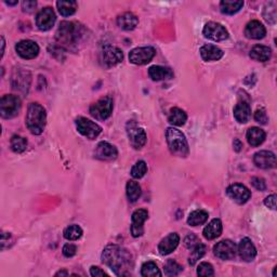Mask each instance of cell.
I'll return each mask as SVG.
<instances>
[{"mask_svg": "<svg viewBox=\"0 0 277 277\" xmlns=\"http://www.w3.org/2000/svg\"><path fill=\"white\" fill-rule=\"evenodd\" d=\"M222 222L220 219H214L204 228V237L208 240L216 239L222 234Z\"/></svg>", "mask_w": 277, "mask_h": 277, "instance_id": "cell-27", "label": "cell"}, {"mask_svg": "<svg viewBox=\"0 0 277 277\" xmlns=\"http://www.w3.org/2000/svg\"><path fill=\"white\" fill-rule=\"evenodd\" d=\"M255 120L259 123H261V125H267L269 121V117H268V114H267V111H265V110L260 109L256 111Z\"/></svg>", "mask_w": 277, "mask_h": 277, "instance_id": "cell-43", "label": "cell"}, {"mask_svg": "<svg viewBox=\"0 0 277 277\" xmlns=\"http://www.w3.org/2000/svg\"><path fill=\"white\" fill-rule=\"evenodd\" d=\"M256 166L261 169H273L276 167V156L270 151H260L253 157Z\"/></svg>", "mask_w": 277, "mask_h": 277, "instance_id": "cell-18", "label": "cell"}, {"mask_svg": "<svg viewBox=\"0 0 277 277\" xmlns=\"http://www.w3.org/2000/svg\"><path fill=\"white\" fill-rule=\"evenodd\" d=\"M5 3L7 4H10V5H14L17 3V1H5Z\"/></svg>", "mask_w": 277, "mask_h": 277, "instance_id": "cell-53", "label": "cell"}, {"mask_svg": "<svg viewBox=\"0 0 277 277\" xmlns=\"http://www.w3.org/2000/svg\"><path fill=\"white\" fill-rule=\"evenodd\" d=\"M81 236H82V228L77 224L69 225L68 227L64 229V237H65L67 240H77Z\"/></svg>", "mask_w": 277, "mask_h": 277, "instance_id": "cell-39", "label": "cell"}, {"mask_svg": "<svg viewBox=\"0 0 277 277\" xmlns=\"http://www.w3.org/2000/svg\"><path fill=\"white\" fill-rule=\"evenodd\" d=\"M94 155L100 161H114L118 156V151L114 145L110 144L109 142H100L96 152H94Z\"/></svg>", "mask_w": 277, "mask_h": 277, "instance_id": "cell-20", "label": "cell"}, {"mask_svg": "<svg viewBox=\"0 0 277 277\" xmlns=\"http://www.w3.org/2000/svg\"><path fill=\"white\" fill-rule=\"evenodd\" d=\"M22 108L21 99L13 94H7L0 100V115L2 118L10 119L17 116Z\"/></svg>", "mask_w": 277, "mask_h": 277, "instance_id": "cell-5", "label": "cell"}, {"mask_svg": "<svg viewBox=\"0 0 277 277\" xmlns=\"http://www.w3.org/2000/svg\"><path fill=\"white\" fill-rule=\"evenodd\" d=\"M263 17L270 24H275L276 17H277V11H276V2L271 1L267 3L263 10Z\"/></svg>", "mask_w": 277, "mask_h": 277, "instance_id": "cell-36", "label": "cell"}, {"mask_svg": "<svg viewBox=\"0 0 277 277\" xmlns=\"http://www.w3.org/2000/svg\"><path fill=\"white\" fill-rule=\"evenodd\" d=\"M208 212L205 210H195L190 214L187 218V224L191 226L202 225L208 220Z\"/></svg>", "mask_w": 277, "mask_h": 277, "instance_id": "cell-32", "label": "cell"}, {"mask_svg": "<svg viewBox=\"0 0 277 277\" xmlns=\"http://www.w3.org/2000/svg\"><path fill=\"white\" fill-rule=\"evenodd\" d=\"M166 138L168 147L172 155L183 158L188 155L190 147H188V143L184 133H182L178 129L170 127L166 131Z\"/></svg>", "mask_w": 277, "mask_h": 277, "instance_id": "cell-4", "label": "cell"}, {"mask_svg": "<svg viewBox=\"0 0 277 277\" xmlns=\"http://www.w3.org/2000/svg\"><path fill=\"white\" fill-rule=\"evenodd\" d=\"M149 75L154 81H162V80H166V79H170L173 77V73L171 69L168 67L159 66V65L151 66L149 69Z\"/></svg>", "mask_w": 277, "mask_h": 277, "instance_id": "cell-26", "label": "cell"}, {"mask_svg": "<svg viewBox=\"0 0 277 277\" xmlns=\"http://www.w3.org/2000/svg\"><path fill=\"white\" fill-rule=\"evenodd\" d=\"M56 7L61 15L70 16L77 10V2L72 1V0H67V1H65V0H60V1L56 2Z\"/></svg>", "mask_w": 277, "mask_h": 277, "instance_id": "cell-33", "label": "cell"}, {"mask_svg": "<svg viewBox=\"0 0 277 277\" xmlns=\"http://www.w3.org/2000/svg\"><path fill=\"white\" fill-rule=\"evenodd\" d=\"M206 253V246L204 244L198 243L195 247H193V250L190 255V258H188V263L190 265H195L197 263L198 260H200Z\"/></svg>", "mask_w": 277, "mask_h": 277, "instance_id": "cell-37", "label": "cell"}, {"mask_svg": "<svg viewBox=\"0 0 277 277\" xmlns=\"http://www.w3.org/2000/svg\"><path fill=\"white\" fill-rule=\"evenodd\" d=\"M141 274L144 277H159L162 276V272L159 271L157 264L153 261L145 262L141 268Z\"/></svg>", "mask_w": 277, "mask_h": 277, "instance_id": "cell-35", "label": "cell"}, {"mask_svg": "<svg viewBox=\"0 0 277 277\" xmlns=\"http://www.w3.org/2000/svg\"><path fill=\"white\" fill-rule=\"evenodd\" d=\"M15 50L21 57L25 60H32L35 58L39 53L38 45L32 40H21L15 46Z\"/></svg>", "mask_w": 277, "mask_h": 277, "instance_id": "cell-16", "label": "cell"}, {"mask_svg": "<svg viewBox=\"0 0 277 277\" xmlns=\"http://www.w3.org/2000/svg\"><path fill=\"white\" fill-rule=\"evenodd\" d=\"M233 146H234V150H235V151H236V152H240L241 149H243V143H241L238 139H236V140H234Z\"/></svg>", "mask_w": 277, "mask_h": 277, "instance_id": "cell-50", "label": "cell"}, {"mask_svg": "<svg viewBox=\"0 0 277 277\" xmlns=\"http://www.w3.org/2000/svg\"><path fill=\"white\" fill-rule=\"evenodd\" d=\"M156 55V50L153 47H140L129 53V61L135 65H145L150 63Z\"/></svg>", "mask_w": 277, "mask_h": 277, "instance_id": "cell-8", "label": "cell"}, {"mask_svg": "<svg viewBox=\"0 0 277 277\" xmlns=\"http://www.w3.org/2000/svg\"><path fill=\"white\" fill-rule=\"evenodd\" d=\"M199 52H200V55H202V57H203V60L207 61V62L219 61L220 58L224 55V52L214 45L203 46L202 48H200Z\"/></svg>", "mask_w": 277, "mask_h": 277, "instance_id": "cell-23", "label": "cell"}, {"mask_svg": "<svg viewBox=\"0 0 277 277\" xmlns=\"http://www.w3.org/2000/svg\"><path fill=\"white\" fill-rule=\"evenodd\" d=\"M237 251L241 260L245 262H251L257 257L256 247L248 237H245L240 240Z\"/></svg>", "mask_w": 277, "mask_h": 277, "instance_id": "cell-19", "label": "cell"}, {"mask_svg": "<svg viewBox=\"0 0 277 277\" xmlns=\"http://www.w3.org/2000/svg\"><path fill=\"white\" fill-rule=\"evenodd\" d=\"M236 245L229 239L221 240L214 247V253L219 259H222V260H231V259L236 256Z\"/></svg>", "mask_w": 277, "mask_h": 277, "instance_id": "cell-13", "label": "cell"}, {"mask_svg": "<svg viewBox=\"0 0 277 277\" xmlns=\"http://www.w3.org/2000/svg\"><path fill=\"white\" fill-rule=\"evenodd\" d=\"M127 197L131 203H135L141 197V186L135 181H129L126 186Z\"/></svg>", "mask_w": 277, "mask_h": 277, "instance_id": "cell-34", "label": "cell"}, {"mask_svg": "<svg viewBox=\"0 0 277 277\" xmlns=\"http://www.w3.org/2000/svg\"><path fill=\"white\" fill-rule=\"evenodd\" d=\"M203 34L206 38L214 41H223L228 38L226 28L217 22H208L203 29Z\"/></svg>", "mask_w": 277, "mask_h": 277, "instance_id": "cell-12", "label": "cell"}, {"mask_svg": "<svg viewBox=\"0 0 277 277\" xmlns=\"http://www.w3.org/2000/svg\"><path fill=\"white\" fill-rule=\"evenodd\" d=\"M1 43H2V50H1V56H3V53H4V38L1 37Z\"/></svg>", "mask_w": 277, "mask_h": 277, "instance_id": "cell-52", "label": "cell"}, {"mask_svg": "<svg viewBox=\"0 0 277 277\" xmlns=\"http://www.w3.org/2000/svg\"><path fill=\"white\" fill-rule=\"evenodd\" d=\"M77 252V247L73 244H66L63 247V255L66 258H72Z\"/></svg>", "mask_w": 277, "mask_h": 277, "instance_id": "cell-44", "label": "cell"}, {"mask_svg": "<svg viewBox=\"0 0 277 277\" xmlns=\"http://www.w3.org/2000/svg\"><path fill=\"white\" fill-rule=\"evenodd\" d=\"M180 243V236L176 233L169 234L168 236L165 237L158 245V251L162 256L170 255L172 251L175 250Z\"/></svg>", "mask_w": 277, "mask_h": 277, "instance_id": "cell-21", "label": "cell"}, {"mask_svg": "<svg viewBox=\"0 0 277 277\" xmlns=\"http://www.w3.org/2000/svg\"><path fill=\"white\" fill-rule=\"evenodd\" d=\"M126 130L129 138V142H130L133 149L135 150L142 149V147L145 145L146 139H147L144 129L140 128L134 120H130L127 122Z\"/></svg>", "mask_w": 277, "mask_h": 277, "instance_id": "cell-7", "label": "cell"}, {"mask_svg": "<svg viewBox=\"0 0 277 277\" xmlns=\"http://www.w3.org/2000/svg\"><path fill=\"white\" fill-rule=\"evenodd\" d=\"M147 171V166L146 163L143 161H139L137 164L134 165L131 169V175L134 179H141L143 178Z\"/></svg>", "mask_w": 277, "mask_h": 277, "instance_id": "cell-41", "label": "cell"}, {"mask_svg": "<svg viewBox=\"0 0 277 277\" xmlns=\"http://www.w3.org/2000/svg\"><path fill=\"white\" fill-rule=\"evenodd\" d=\"M90 274L91 276L93 277H98V276H108V274H106L104 271H102L100 268L98 267H91L90 269Z\"/></svg>", "mask_w": 277, "mask_h": 277, "instance_id": "cell-49", "label": "cell"}, {"mask_svg": "<svg viewBox=\"0 0 277 277\" xmlns=\"http://www.w3.org/2000/svg\"><path fill=\"white\" fill-rule=\"evenodd\" d=\"M117 24L123 31H132L139 24L138 16L131 12H125L118 16Z\"/></svg>", "mask_w": 277, "mask_h": 277, "instance_id": "cell-24", "label": "cell"}, {"mask_svg": "<svg viewBox=\"0 0 277 277\" xmlns=\"http://www.w3.org/2000/svg\"><path fill=\"white\" fill-rule=\"evenodd\" d=\"M245 35L249 39H262L267 35V29L263 26L262 23L259 21H251L246 25Z\"/></svg>", "mask_w": 277, "mask_h": 277, "instance_id": "cell-22", "label": "cell"}, {"mask_svg": "<svg viewBox=\"0 0 277 277\" xmlns=\"http://www.w3.org/2000/svg\"><path fill=\"white\" fill-rule=\"evenodd\" d=\"M68 275V273L66 272L65 270L64 271H60V272H57L56 274H55V276H67Z\"/></svg>", "mask_w": 277, "mask_h": 277, "instance_id": "cell-51", "label": "cell"}, {"mask_svg": "<svg viewBox=\"0 0 277 277\" xmlns=\"http://www.w3.org/2000/svg\"><path fill=\"white\" fill-rule=\"evenodd\" d=\"M32 76L28 70L24 68H14L12 77H11V84L14 90L27 93L29 86H31Z\"/></svg>", "mask_w": 277, "mask_h": 277, "instance_id": "cell-9", "label": "cell"}, {"mask_svg": "<svg viewBox=\"0 0 277 277\" xmlns=\"http://www.w3.org/2000/svg\"><path fill=\"white\" fill-rule=\"evenodd\" d=\"M226 194L229 198H232L234 202H236L239 205L247 203L251 197V192L249 191V188L239 183L229 185L226 190Z\"/></svg>", "mask_w": 277, "mask_h": 277, "instance_id": "cell-14", "label": "cell"}, {"mask_svg": "<svg viewBox=\"0 0 277 277\" xmlns=\"http://www.w3.org/2000/svg\"><path fill=\"white\" fill-rule=\"evenodd\" d=\"M197 275L203 276V277H209L215 275L214 267L208 262H203L199 264V267L197 269Z\"/></svg>", "mask_w": 277, "mask_h": 277, "instance_id": "cell-42", "label": "cell"}, {"mask_svg": "<svg viewBox=\"0 0 277 277\" xmlns=\"http://www.w3.org/2000/svg\"><path fill=\"white\" fill-rule=\"evenodd\" d=\"M198 244V241H197V237L195 236V235H188V236L185 238V246L187 247V248H193V247H195L196 245Z\"/></svg>", "mask_w": 277, "mask_h": 277, "instance_id": "cell-48", "label": "cell"}, {"mask_svg": "<svg viewBox=\"0 0 277 277\" xmlns=\"http://www.w3.org/2000/svg\"><path fill=\"white\" fill-rule=\"evenodd\" d=\"M76 127L79 133L89 140H93L99 137V134L102 132V128L98 123L93 122L90 119H87L85 117H78L76 119Z\"/></svg>", "mask_w": 277, "mask_h": 277, "instance_id": "cell-10", "label": "cell"}, {"mask_svg": "<svg viewBox=\"0 0 277 277\" xmlns=\"http://www.w3.org/2000/svg\"><path fill=\"white\" fill-rule=\"evenodd\" d=\"M244 7V1H233V0H223L220 3L221 12L228 15L237 13L240 9Z\"/></svg>", "mask_w": 277, "mask_h": 277, "instance_id": "cell-31", "label": "cell"}, {"mask_svg": "<svg viewBox=\"0 0 277 277\" xmlns=\"http://www.w3.org/2000/svg\"><path fill=\"white\" fill-rule=\"evenodd\" d=\"M186 119H187V115L185 111H182L181 109L173 108V109H171V111H170L168 121L171 123V125L176 126V127H181L186 122Z\"/></svg>", "mask_w": 277, "mask_h": 277, "instance_id": "cell-30", "label": "cell"}, {"mask_svg": "<svg viewBox=\"0 0 277 277\" xmlns=\"http://www.w3.org/2000/svg\"><path fill=\"white\" fill-rule=\"evenodd\" d=\"M149 218V212L145 209L135 210L131 217V234L133 237L142 236L144 233L143 224Z\"/></svg>", "mask_w": 277, "mask_h": 277, "instance_id": "cell-17", "label": "cell"}, {"mask_svg": "<svg viewBox=\"0 0 277 277\" xmlns=\"http://www.w3.org/2000/svg\"><path fill=\"white\" fill-rule=\"evenodd\" d=\"M264 205L267 206L268 208L275 210L276 209V195H275V194H273V195L268 196L267 198H265Z\"/></svg>", "mask_w": 277, "mask_h": 277, "instance_id": "cell-47", "label": "cell"}, {"mask_svg": "<svg viewBox=\"0 0 277 277\" xmlns=\"http://www.w3.org/2000/svg\"><path fill=\"white\" fill-rule=\"evenodd\" d=\"M84 29L73 22H62L56 32V41L62 48L75 50L84 37Z\"/></svg>", "mask_w": 277, "mask_h": 277, "instance_id": "cell-2", "label": "cell"}, {"mask_svg": "<svg viewBox=\"0 0 277 277\" xmlns=\"http://www.w3.org/2000/svg\"><path fill=\"white\" fill-rule=\"evenodd\" d=\"M265 137H267V134H265L262 129L258 127H251L247 131V141H248V143L251 146L256 147L261 145L264 142Z\"/></svg>", "mask_w": 277, "mask_h": 277, "instance_id": "cell-29", "label": "cell"}, {"mask_svg": "<svg viewBox=\"0 0 277 277\" xmlns=\"http://www.w3.org/2000/svg\"><path fill=\"white\" fill-rule=\"evenodd\" d=\"M56 16L52 8L47 7L41 9L36 16V25L40 31H49L55 25Z\"/></svg>", "mask_w": 277, "mask_h": 277, "instance_id": "cell-15", "label": "cell"}, {"mask_svg": "<svg viewBox=\"0 0 277 277\" xmlns=\"http://www.w3.org/2000/svg\"><path fill=\"white\" fill-rule=\"evenodd\" d=\"M123 58L122 51L117 48V47L106 45L103 47L101 52V61L102 64L106 67L115 66L117 64H119Z\"/></svg>", "mask_w": 277, "mask_h": 277, "instance_id": "cell-11", "label": "cell"}, {"mask_svg": "<svg viewBox=\"0 0 277 277\" xmlns=\"http://www.w3.org/2000/svg\"><path fill=\"white\" fill-rule=\"evenodd\" d=\"M182 271H183V268H182L178 262L172 260V259H170V260H168L167 263L165 264V274L167 276H176L179 275Z\"/></svg>", "mask_w": 277, "mask_h": 277, "instance_id": "cell-40", "label": "cell"}, {"mask_svg": "<svg viewBox=\"0 0 277 277\" xmlns=\"http://www.w3.org/2000/svg\"><path fill=\"white\" fill-rule=\"evenodd\" d=\"M11 149L14 153H23L27 149V141L25 138L21 137V135H13L11 139Z\"/></svg>", "mask_w": 277, "mask_h": 277, "instance_id": "cell-38", "label": "cell"}, {"mask_svg": "<svg viewBox=\"0 0 277 277\" xmlns=\"http://www.w3.org/2000/svg\"><path fill=\"white\" fill-rule=\"evenodd\" d=\"M36 5H37L36 1H32V0H26V1H24V2L22 3V8H23V11H24V12L31 13V12H33L34 9L36 8Z\"/></svg>", "mask_w": 277, "mask_h": 277, "instance_id": "cell-46", "label": "cell"}, {"mask_svg": "<svg viewBox=\"0 0 277 277\" xmlns=\"http://www.w3.org/2000/svg\"><path fill=\"white\" fill-rule=\"evenodd\" d=\"M234 117L240 123L248 122L251 117V108L248 102L243 101L236 104L234 108Z\"/></svg>", "mask_w": 277, "mask_h": 277, "instance_id": "cell-25", "label": "cell"}, {"mask_svg": "<svg viewBox=\"0 0 277 277\" xmlns=\"http://www.w3.org/2000/svg\"><path fill=\"white\" fill-rule=\"evenodd\" d=\"M251 183L253 185V187L257 188L258 191H264L267 188V184H265V181L262 178H252L251 179Z\"/></svg>", "mask_w": 277, "mask_h": 277, "instance_id": "cell-45", "label": "cell"}, {"mask_svg": "<svg viewBox=\"0 0 277 277\" xmlns=\"http://www.w3.org/2000/svg\"><path fill=\"white\" fill-rule=\"evenodd\" d=\"M272 56V50L269 47L257 45L250 51V57L257 62H267Z\"/></svg>", "mask_w": 277, "mask_h": 277, "instance_id": "cell-28", "label": "cell"}, {"mask_svg": "<svg viewBox=\"0 0 277 277\" xmlns=\"http://www.w3.org/2000/svg\"><path fill=\"white\" fill-rule=\"evenodd\" d=\"M113 108V99L111 97H105L90 106V114L98 120H106L111 115Z\"/></svg>", "mask_w": 277, "mask_h": 277, "instance_id": "cell-6", "label": "cell"}, {"mask_svg": "<svg viewBox=\"0 0 277 277\" xmlns=\"http://www.w3.org/2000/svg\"><path fill=\"white\" fill-rule=\"evenodd\" d=\"M102 261L113 270L116 275L130 274L127 271L130 270L129 268L132 263L131 255L118 245L106 246L102 252Z\"/></svg>", "mask_w": 277, "mask_h": 277, "instance_id": "cell-1", "label": "cell"}, {"mask_svg": "<svg viewBox=\"0 0 277 277\" xmlns=\"http://www.w3.org/2000/svg\"><path fill=\"white\" fill-rule=\"evenodd\" d=\"M25 120L28 130L33 134L39 135L43 133L47 121V114L44 106H41L39 103L29 104Z\"/></svg>", "mask_w": 277, "mask_h": 277, "instance_id": "cell-3", "label": "cell"}]
</instances>
